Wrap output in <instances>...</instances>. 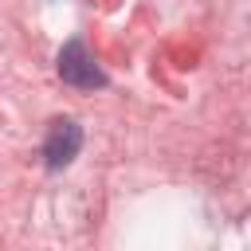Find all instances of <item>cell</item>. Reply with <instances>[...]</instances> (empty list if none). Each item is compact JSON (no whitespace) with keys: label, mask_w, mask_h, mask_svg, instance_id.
<instances>
[{"label":"cell","mask_w":251,"mask_h":251,"mask_svg":"<svg viewBox=\"0 0 251 251\" xmlns=\"http://www.w3.org/2000/svg\"><path fill=\"white\" fill-rule=\"evenodd\" d=\"M55 71H59V78H63L67 86H75V90H102V86H110L106 71L94 63V55H90V47H86L82 39H71V43L59 51Z\"/></svg>","instance_id":"6da1fadb"},{"label":"cell","mask_w":251,"mask_h":251,"mask_svg":"<svg viewBox=\"0 0 251 251\" xmlns=\"http://www.w3.org/2000/svg\"><path fill=\"white\" fill-rule=\"evenodd\" d=\"M82 149V126L75 118H55L47 126V137H43V165L47 169H67Z\"/></svg>","instance_id":"7a4b0ae2"}]
</instances>
